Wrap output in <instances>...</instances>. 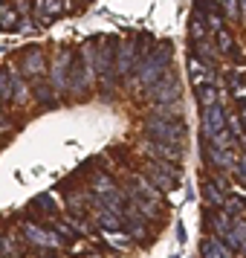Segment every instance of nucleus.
<instances>
[{"label": "nucleus", "mask_w": 246, "mask_h": 258, "mask_svg": "<svg viewBox=\"0 0 246 258\" xmlns=\"http://www.w3.org/2000/svg\"><path fill=\"white\" fill-rule=\"evenodd\" d=\"M70 61H72V49L70 47H55L52 58L47 61V82L52 87V93L58 99H67V79H70Z\"/></svg>", "instance_id": "20e7f679"}, {"label": "nucleus", "mask_w": 246, "mask_h": 258, "mask_svg": "<svg viewBox=\"0 0 246 258\" xmlns=\"http://www.w3.org/2000/svg\"><path fill=\"white\" fill-rule=\"evenodd\" d=\"M29 90H32V99H35L41 107H58L61 99L52 93L47 76H38V79H29Z\"/></svg>", "instance_id": "ddd939ff"}, {"label": "nucleus", "mask_w": 246, "mask_h": 258, "mask_svg": "<svg viewBox=\"0 0 246 258\" xmlns=\"http://www.w3.org/2000/svg\"><path fill=\"white\" fill-rule=\"evenodd\" d=\"M191 55L200 58V61H206V64H217V58H220V52H217V47H214V38L211 35L191 41Z\"/></svg>", "instance_id": "4468645a"}, {"label": "nucleus", "mask_w": 246, "mask_h": 258, "mask_svg": "<svg viewBox=\"0 0 246 258\" xmlns=\"http://www.w3.org/2000/svg\"><path fill=\"white\" fill-rule=\"evenodd\" d=\"M200 252H203V258H232V249L223 244L220 238H214V235H209V238L203 241Z\"/></svg>", "instance_id": "f3484780"}, {"label": "nucleus", "mask_w": 246, "mask_h": 258, "mask_svg": "<svg viewBox=\"0 0 246 258\" xmlns=\"http://www.w3.org/2000/svg\"><path fill=\"white\" fill-rule=\"evenodd\" d=\"M96 223H99V229H105V232H116V229H122V212L96 209Z\"/></svg>", "instance_id": "a211bd4d"}, {"label": "nucleus", "mask_w": 246, "mask_h": 258, "mask_svg": "<svg viewBox=\"0 0 246 258\" xmlns=\"http://www.w3.org/2000/svg\"><path fill=\"white\" fill-rule=\"evenodd\" d=\"M136 151L145 160H165V163H186V145H168V142L151 140V137H142L136 142Z\"/></svg>", "instance_id": "0eeeda50"}, {"label": "nucleus", "mask_w": 246, "mask_h": 258, "mask_svg": "<svg viewBox=\"0 0 246 258\" xmlns=\"http://www.w3.org/2000/svg\"><path fill=\"white\" fill-rule=\"evenodd\" d=\"M142 174L148 177L153 186L162 191V195H165V191L180 188V183H183V171H180V165H177V163H165V160H145Z\"/></svg>", "instance_id": "39448f33"}, {"label": "nucleus", "mask_w": 246, "mask_h": 258, "mask_svg": "<svg viewBox=\"0 0 246 258\" xmlns=\"http://www.w3.org/2000/svg\"><path fill=\"white\" fill-rule=\"evenodd\" d=\"M142 134L151 137V140L168 142V145H186L188 140V128L183 116H156V113H151L142 122Z\"/></svg>", "instance_id": "7ed1b4c3"}, {"label": "nucleus", "mask_w": 246, "mask_h": 258, "mask_svg": "<svg viewBox=\"0 0 246 258\" xmlns=\"http://www.w3.org/2000/svg\"><path fill=\"white\" fill-rule=\"evenodd\" d=\"M6 107H9V105H6V102L0 99V116H6Z\"/></svg>", "instance_id": "bb28decb"}, {"label": "nucleus", "mask_w": 246, "mask_h": 258, "mask_svg": "<svg viewBox=\"0 0 246 258\" xmlns=\"http://www.w3.org/2000/svg\"><path fill=\"white\" fill-rule=\"evenodd\" d=\"M9 134H12V122H9L6 116H0V140L9 137Z\"/></svg>", "instance_id": "393cba45"}, {"label": "nucleus", "mask_w": 246, "mask_h": 258, "mask_svg": "<svg viewBox=\"0 0 246 258\" xmlns=\"http://www.w3.org/2000/svg\"><path fill=\"white\" fill-rule=\"evenodd\" d=\"M234 151L229 148H217V145H211V142L203 140V163L209 165L211 171H223V174H229L234 171Z\"/></svg>", "instance_id": "1a4fd4ad"}, {"label": "nucleus", "mask_w": 246, "mask_h": 258, "mask_svg": "<svg viewBox=\"0 0 246 258\" xmlns=\"http://www.w3.org/2000/svg\"><path fill=\"white\" fill-rule=\"evenodd\" d=\"M200 107H211V105H223V90H217V84H197L194 87Z\"/></svg>", "instance_id": "dca6fc26"}, {"label": "nucleus", "mask_w": 246, "mask_h": 258, "mask_svg": "<svg viewBox=\"0 0 246 258\" xmlns=\"http://www.w3.org/2000/svg\"><path fill=\"white\" fill-rule=\"evenodd\" d=\"M217 9L226 18V24H234L240 21V9H237V0H217Z\"/></svg>", "instance_id": "aec40b11"}, {"label": "nucleus", "mask_w": 246, "mask_h": 258, "mask_svg": "<svg viewBox=\"0 0 246 258\" xmlns=\"http://www.w3.org/2000/svg\"><path fill=\"white\" fill-rule=\"evenodd\" d=\"M188 79L191 84L197 87V84H220V76H217V67L214 64H206V61L194 58V55H188Z\"/></svg>", "instance_id": "f8f14e48"}, {"label": "nucleus", "mask_w": 246, "mask_h": 258, "mask_svg": "<svg viewBox=\"0 0 246 258\" xmlns=\"http://www.w3.org/2000/svg\"><path fill=\"white\" fill-rule=\"evenodd\" d=\"M47 61L49 58H47V49L44 47H29L21 52V58L15 64H18L21 76L29 82V79H38V76H47Z\"/></svg>", "instance_id": "6e6552de"}, {"label": "nucleus", "mask_w": 246, "mask_h": 258, "mask_svg": "<svg viewBox=\"0 0 246 258\" xmlns=\"http://www.w3.org/2000/svg\"><path fill=\"white\" fill-rule=\"evenodd\" d=\"M18 21H21V12H18V9H6V6H3V12H0V29H15V26H18Z\"/></svg>", "instance_id": "5701e85b"}, {"label": "nucleus", "mask_w": 246, "mask_h": 258, "mask_svg": "<svg viewBox=\"0 0 246 258\" xmlns=\"http://www.w3.org/2000/svg\"><path fill=\"white\" fill-rule=\"evenodd\" d=\"M110 188H116V180H113V174H107V171H99L90 180V191L93 195H102V191H110Z\"/></svg>", "instance_id": "6ab92c4d"}, {"label": "nucleus", "mask_w": 246, "mask_h": 258, "mask_svg": "<svg viewBox=\"0 0 246 258\" xmlns=\"http://www.w3.org/2000/svg\"><path fill=\"white\" fill-rule=\"evenodd\" d=\"M24 238L26 241H32L35 246H47V249H58L61 244H64V238H61L58 232H52V229H44L41 223L35 221H24Z\"/></svg>", "instance_id": "9b49d317"}, {"label": "nucleus", "mask_w": 246, "mask_h": 258, "mask_svg": "<svg viewBox=\"0 0 246 258\" xmlns=\"http://www.w3.org/2000/svg\"><path fill=\"white\" fill-rule=\"evenodd\" d=\"M145 99H148V105H151V107H156V105H174V102L183 99V87H180V79H177L174 67H171V70H165L162 76L156 79V84L145 93Z\"/></svg>", "instance_id": "423d86ee"}, {"label": "nucleus", "mask_w": 246, "mask_h": 258, "mask_svg": "<svg viewBox=\"0 0 246 258\" xmlns=\"http://www.w3.org/2000/svg\"><path fill=\"white\" fill-rule=\"evenodd\" d=\"M237 9H240V18L246 21V0H237Z\"/></svg>", "instance_id": "a878e982"}, {"label": "nucleus", "mask_w": 246, "mask_h": 258, "mask_svg": "<svg viewBox=\"0 0 246 258\" xmlns=\"http://www.w3.org/2000/svg\"><path fill=\"white\" fill-rule=\"evenodd\" d=\"M206 35H211V32H209V26H206V21H203V15L197 12L191 18V24H188V38L197 41V38H206Z\"/></svg>", "instance_id": "412c9836"}, {"label": "nucleus", "mask_w": 246, "mask_h": 258, "mask_svg": "<svg viewBox=\"0 0 246 258\" xmlns=\"http://www.w3.org/2000/svg\"><path fill=\"white\" fill-rule=\"evenodd\" d=\"M32 209H44L49 218H55V215H58V203H55V198L44 195V198H35V200H32Z\"/></svg>", "instance_id": "4be33fe9"}, {"label": "nucleus", "mask_w": 246, "mask_h": 258, "mask_svg": "<svg viewBox=\"0 0 246 258\" xmlns=\"http://www.w3.org/2000/svg\"><path fill=\"white\" fill-rule=\"evenodd\" d=\"M81 3H87V0H81Z\"/></svg>", "instance_id": "cd10ccee"}, {"label": "nucleus", "mask_w": 246, "mask_h": 258, "mask_svg": "<svg viewBox=\"0 0 246 258\" xmlns=\"http://www.w3.org/2000/svg\"><path fill=\"white\" fill-rule=\"evenodd\" d=\"M206 226L214 238H223V235L232 229V218L223 209H206Z\"/></svg>", "instance_id": "2eb2a0df"}, {"label": "nucleus", "mask_w": 246, "mask_h": 258, "mask_svg": "<svg viewBox=\"0 0 246 258\" xmlns=\"http://www.w3.org/2000/svg\"><path fill=\"white\" fill-rule=\"evenodd\" d=\"M165 70H171V44H168V41L151 47L145 55H142V61L133 67V73L128 76V87L133 90V93L145 96L153 84H156V79H159Z\"/></svg>", "instance_id": "f257e3e1"}, {"label": "nucleus", "mask_w": 246, "mask_h": 258, "mask_svg": "<svg viewBox=\"0 0 246 258\" xmlns=\"http://www.w3.org/2000/svg\"><path fill=\"white\" fill-rule=\"evenodd\" d=\"M223 128H226V107L223 105L200 107V140H211Z\"/></svg>", "instance_id": "9d476101"}, {"label": "nucleus", "mask_w": 246, "mask_h": 258, "mask_svg": "<svg viewBox=\"0 0 246 258\" xmlns=\"http://www.w3.org/2000/svg\"><path fill=\"white\" fill-rule=\"evenodd\" d=\"M21 249L15 246V238H0V255H18Z\"/></svg>", "instance_id": "b1692460"}, {"label": "nucleus", "mask_w": 246, "mask_h": 258, "mask_svg": "<svg viewBox=\"0 0 246 258\" xmlns=\"http://www.w3.org/2000/svg\"><path fill=\"white\" fill-rule=\"evenodd\" d=\"M96 44L84 41L78 47V55L70 61V79H67V96L72 99H87L96 90Z\"/></svg>", "instance_id": "f03ea898"}]
</instances>
